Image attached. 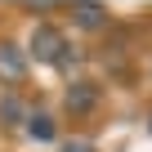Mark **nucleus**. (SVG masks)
I'll use <instances>...</instances> for the list:
<instances>
[{
	"label": "nucleus",
	"instance_id": "1",
	"mask_svg": "<svg viewBox=\"0 0 152 152\" xmlns=\"http://www.w3.org/2000/svg\"><path fill=\"white\" fill-rule=\"evenodd\" d=\"M67 54V40H63V31L58 27H49V23H40L36 31H31V58L36 63H54L58 67V58Z\"/></svg>",
	"mask_w": 152,
	"mask_h": 152
},
{
	"label": "nucleus",
	"instance_id": "2",
	"mask_svg": "<svg viewBox=\"0 0 152 152\" xmlns=\"http://www.w3.org/2000/svg\"><path fill=\"white\" fill-rule=\"evenodd\" d=\"M99 94H103V90H99L94 81H72V85H67V94H63V103H67V112H72V116H85V112H94V107H99Z\"/></svg>",
	"mask_w": 152,
	"mask_h": 152
},
{
	"label": "nucleus",
	"instance_id": "3",
	"mask_svg": "<svg viewBox=\"0 0 152 152\" xmlns=\"http://www.w3.org/2000/svg\"><path fill=\"white\" fill-rule=\"evenodd\" d=\"M23 76H27V54L14 40H0V81L5 85H23Z\"/></svg>",
	"mask_w": 152,
	"mask_h": 152
},
{
	"label": "nucleus",
	"instance_id": "4",
	"mask_svg": "<svg viewBox=\"0 0 152 152\" xmlns=\"http://www.w3.org/2000/svg\"><path fill=\"white\" fill-rule=\"evenodd\" d=\"M72 18H76V27L99 31V27L107 23V9H103V5H94V0H81V5H72Z\"/></svg>",
	"mask_w": 152,
	"mask_h": 152
},
{
	"label": "nucleus",
	"instance_id": "5",
	"mask_svg": "<svg viewBox=\"0 0 152 152\" xmlns=\"http://www.w3.org/2000/svg\"><path fill=\"white\" fill-rule=\"evenodd\" d=\"M27 134L40 139V143H49V139H54V121H49L45 112H31V116H27Z\"/></svg>",
	"mask_w": 152,
	"mask_h": 152
},
{
	"label": "nucleus",
	"instance_id": "6",
	"mask_svg": "<svg viewBox=\"0 0 152 152\" xmlns=\"http://www.w3.org/2000/svg\"><path fill=\"white\" fill-rule=\"evenodd\" d=\"M0 116H5L9 125H14V121H23V103H18V99H5V103H0Z\"/></svg>",
	"mask_w": 152,
	"mask_h": 152
},
{
	"label": "nucleus",
	"instance_id": "7",
	"mask_svg": "<svg viewBox=\"0 0 152 152\" xmlns=\"http://www.w3.org/2000/svg\"><path fill=\"white\" fill-rule=\"evenodd\" d=\"M58 152H94L85 139H67V143H58Z\"/></svg>",
	"mask_w": 152,
	"mask_h": 152
},
{
	"label": "nucleus",
	"instance_id": "8",
	"mask_svg": "<svg viewBox=\"0 0 152 152\" xmlns=\"http://www.w3.org/2000/svg\"><path fill=\"white\" fill-rule=\"evenodd\" d=\"M72 63H81V54H76V49H72V45H67V54H63V58H58V67H63V72H67V67H72Z\"/></svg>",
	"mask_w": 152,
	"mask_h": 152
}]
</instances>
